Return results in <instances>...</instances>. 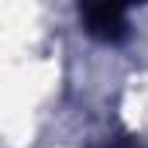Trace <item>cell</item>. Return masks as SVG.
<instances>
[{
    "instance_id": "cell-1",
    "label": "cell",
    "mask_w": 148,
    "mask_h": 148,
    "mask_svg": "<svg viewBox=\"0 0 148 148\" xmlns=\"http://www.w3.org/2000/svg\"><path fill=\"white\" fill-rule=\"evenodd\" d=\"M138 3H148V0H79V14L86 31L97 41L117 45L127 38V10Z\"/></svg>"
},
{
    "instance_id": "cell-2",
    "label": "cell",
    "mask_w": 148,
    "mask_h": 148,
    "mask_svg": "<svg viewBox=\"0 0 148 148\" xmlns=\"http://www.w3.org/2000/svg\"><path fill=\"white\" fill-rule=\"evenodd\" d=\"M100 148H145L134 134H114V138H107Z\"/></svg>"
}]
</instances>
